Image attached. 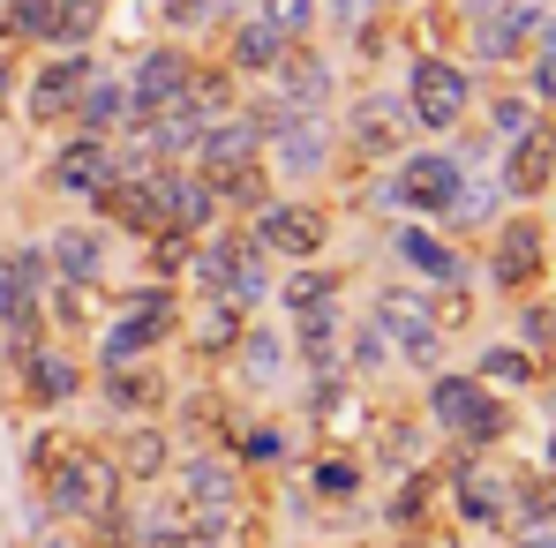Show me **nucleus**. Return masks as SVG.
<instances>
[{"label":"nucleus","mask_w":556,"mask_h":548,"mask_svg":"<svg viewBox=\"0 0 556 548\" xmlns=\"http://www.w3.org/2000/svg\"><path fill=\"white\" fill-rule=\"evenodd\" d=\"M23 466L38 473L46 511H53V519H76V526L105 519V511L128 496L113 451H105V444H76V436H61V429H38V436L23 444Z\"/></svg>","instance_id":"f257e3e1"},{"label":"nucleus","mask_w":556,"mask_h":548,"mask_svg":"<svg viewBox=\"0 0 556 548\" xmlns=\"http://www.w3.org/2000/svg\"><path fill=\"white\" fill-rule=\"evenodd\" d=\"M421 421L452 444V451H496L504 436H511V406L473 375V368H437V375H421Z\"/></svg>","instance_id":"f03ea898"},{"label":"nucleus","mask_w":556,"mask_h":548,"mask_svg":"<svg viewBox=\"0 0 556 548\" xmlns=\"http://www.w3.org/2000/svg\"><path fill=\"white\" fill-rule=\"evenodd\" d=\"M459 195H466V158L459 151H421V143H414V151L391 158V174L376 181L369 203L376 211H399V218H437V226H444Z\"/></svg>","instance_id":"7ed1b4c3"},{"label":"nucleus","mask_w":556,"mask_h":548,"mask_svg":"<svg viewBox=\"0 0 556 548\" xmlns=\"http://www.w3.org/2000/svg\"><path fill=\"white\" fill-rule=\"evenodd\" d=\"M188 278L195 293H226L241 308H264L271 301V256L241 233V226H211L195 248H188Z\"/></svg>","instance_id":"20e7f679"},{"label":"nucleus","mask_w":556,"mask_h":548,"mask_svg":"<svg viewBox=\"0 0 556 548\" xmlns=\"http://www.w3.org/2000/svg\"><path fill=\"white\" fill-rule=\"evenodd\" d=\"M369 323L391 339V354L414 368V375H437V368L452 361V331L437 323V301L414 293V285H383L369 301Z\"/></svg>","instance_id":"39448f33"},{"label":"nucleus","mask_w":556,"mask_h":548,"mask_svg":"<svg viewBox=\"0 0 556 548\" xmlns=\"http://www.w3.org/2000/svg\"><path fill=\"white\" fill-rule=\"evenodd\" d=\"M549 271V226L519 203V211H504L496 226H489V248H481V278L504 293V301H527L534 285Z\"/></svg>","instance_id":"423d86ee"},{"label":"nucleus","mask_w":556,"mask_h":548,"mask_svg":"<svg viewBox=\"0 0 556 548\" xmlns=\"http://www.w3.org/2000/svg\"><path fill=\"white\" fill-rule=\"evenodd\" d=\"M473 68L452 61V53H421L414 68H406V113H414V128H429V136H459L466 120H473Z\"/></svg>","instance_id":"0eeeda50"},{"label":"nucleus","mask_w":556,"mask_h":548,"mask_svg":"<svg viewBox=\"0 0 556 548\" xmlns=\"http://www.w3.org/2000/svg\"><path fill=\"white\" fill-rule=\"evenodd\" d=\"M339 151L362 158V166H391L399 151H414V113H406V91H362L346 98L339 113Z\"/></svg>","instance_id":"6e6552de"},{"label":"nucleus","mask_w":556,"mask_h":548,"mask_svg":"<svg viewBox=\"0 0 556 548\" xmlns=\"http://www.w3.org/2000/svg\"><path fill=\"white\" fill-rule=\"evenodd\" d=\"M46 285H53V264H46L38 241L0 248V339L8 346L46 339Z\"/></svg>","instance_id":"1a4fd4ad"},{"label":"nucleus","mask_w":556,"mask_h":548,"mask_svg":"<svg viewBox=\"0 0 556 548\" xmlns=\"http://www.w3.org/2000/svg\"><path fill=\"white\" fill-rule=\"evenodd\" d=\"M181 331V301H174V285H143V293H128L121 308H113V323H105V339H98V354H105V368L113 361H151L166 339Z\"/></svg>","instance_id":"9d476101"},{"label":"nucleus","mask_w":556,"mask_h":548,"mask_svg":"<svg viewBox=\"0 0 556 548\" xmlns=\"http://www.w3.org/2000/svg\"><path fill=\"white\" fill-rule=\"evenodd\" d=\"M241 233H249L264 256H278V264H308V256H324V248H331V211H324V203H308V195H271Z\"/></svg>","instance_id":"9b49d317"},{"label":"nucleus","mask_w":556,"mask_h":548,"mask_svg":"<svg viewBox=\"0 0 556 548\" xmlns=\"http://www.w3.org/2000/svg\"><path fill=\"white\" fill-rule=\"evenodd\" d=\"M256 91H271L278 105H293V113L331 120V105H339V68H331V53H324L316 38H293V46L278 53V68L256 84Z\"/></svg>","instance_id":"f8f14e48"},{"label":"nucleus","mask_w":556,"mask_h":548,"mask_svg":"<svg viewBox=\"0 0 556 548\" xmlns=\"http://www.w3.org/2000/svg\"><path fill=\"white\" fill-rule=\"evenodd\" d=\"M174 504H181L188 519H211V526H226L233 511H241V458H211V451H188L174 458Z\"/></svg>","instance_id":"ddd939ff"},{"label":"nucleus","mask_w":556,"mask_h":548,"mask_svg":"<svg viewBox=\"0 0 556 548\" xmlns=\"http://www.w3.org/2000/svg\"><path fill=\"white\" fill-rule=\"evenodd\" d=\"M391 256L421 278V285H466V278H473L459 233L437 226V218H399V226H391Z\"/></svg>","instance_id":"4468645a"},{"label":"nucleus","mask_w":556,"mask_h":548,"mask_svg":"<svg viewBox=\"0 0 556 548\" xmlns=\"http://www.w3.org/2000/svg\"><path fill=\"white\" fill-rule=\"evenodd\" d=\"M188 76H195V53H188V46H174V38L136 46V61L121 68V84H128V120H143V113L174 105V98L188 91Z\"/></svg>","instance_id":"2eb2a0df"},{"label":"nucleus","mask_w":556,"mask_h":548,"mask_svg":"<svg viewBox=\"0 0 556 548\" xmlns=\"http://www.w3.org/2000/svg\"><path fill=\"white\" fill-rule=\"evenodd\" d=\"M91 76H98V53H53V61H38L30 91H23V120L30 128H68V113H76V98H84Z\"/></svg>","instance_id":"dca6fc26"},{"label":"nucleus","mask_w":556,"mask_h":548,"mask_svg":"<svg viewBox=\"0 0 556 548\" xmlns=\"http://www.w3.org/2000/svg\"><path fill=\"white\" fill-rule=\"evenodd\" d=\"M444 488H452V519L459 526H504L511 519V473L504 466H481V451H459L444 466Z\"/></svg>","instance_id":"f3484780"},{"label":"nucleus","mask_w":556,"mask_h":548,"mask_svg":"<svg viewBox=\"0 0 556 548\" xmlns=\"http://www.w3.org/2000/svg\"><path fill=\"white\" fill-rule=\"evenodd\" d=\"M84 375H91V368L76 361V354H61V346H46V339L15 346V391H23L30 413H53V406L84 398Z\"/></svg>","instance_id":"a211bd4d"},{"label":"nucleus","mask_w":556,"mask_h":548,"mask_svg":"<svg viewBox=\"0 0 556 548\" xmlns=\"http://www.w3.org/2000/svg\"><path fill=\"white\" fill-rule=\"evenodd\" d=\"M496 188L511 195V203H542L556 188V143H549V113L527 128V136H511L504 151H496Z\"/></svg>","instance_id":"6ab92c4d"},{"label":"nucleus","mask_w":556,"mask_h":548,"mask_svg":"<svg viewBox=\"0 0 556 548\" xmlns=\"http://www.w3.org/2000/svg\"><path fill=\"white\" fill-rule=\"evenodd\" d=\"M256 158H264V136H256V120L233 105V113L203 120L195 151H188V174H203V181H226V174H241V166H256Z\"/></svg>","instance_id":"aec40b11"},{"label":"nucleus","mask_w":556,"mask_h":548,"mask_svg":"<svg viewBox=\"0 0 556 548\" xmlns=\"http://www.w3.org/2000/svg\"><path fill=\"white\" fill-rule=\"evenodd\" d=\"M121 174V158H113V136H68L61 151H53V166H46V181L53 195H98V188Z\"/></svg>","instance_id":"412c9836"},{"label":"nucleus","mask_w":556,"mask_h":548,"mask_svg":"<svg viewBox=\"0 0 556 548\" xmlns=\"http://www.w3.org/2000/svg\"><path fill=\"white\" fill-rule=\"evenodd\" d=\"M473 23V61H511L534 46V23H542V0H496L489 15H466Z\"/></svg>","instance_id":"4be33fe9"},{"label":"nucleus","mask_w":556,"mask_h":548,"mask_svg":"<svg viewBox=\"0 0 556 548\" xmlns=\"http://www.w3.org/2000/svg\"><path fill=\"white\" fill-rule=\"evenodd\" d=\"M98 398H105L113 413H128V421H159V406H166V368L159 361H113L98 375Z\"/></svg>","instance_id":"5701e85b"},{"label":"nucleus","mask_w":556,"mask_h":548,"mask_svg":"<svg viewBox=\"0 0 556 548\" xmlns=\"http://www.w3.org/2000/svg\"><path fill=\"white\" fill-rule=\"evenodd\" d=\"M38 248H46L53 278H68V285H105V233H98V226L68 218V226H53Z\"/></svg>","instance_id":"b1692460"},{"label":"nucleus","mask_w":556,"mask_h":548,"mask_svg":"<svg viewBox=\"0 0 556 548\" xmlns=\"http://www.w3.org/2000/svg\"><path fill=\"white\" fill-rule=\"evenodd\" d=\"M286 354L301 361V375H346V368H339V354H346V316H339V308H308V316H293Z\"/></svg>","instance_id":"393cba45"},{"label":"nucleus","mask_w":556,"mask_h":548,"mask_svg":"<svg viewBox=\"0 0 556 548\" xmlns=\"http://www.w3.org/2000/svg\"><path fill=\"white\" fill-rule=\"evenodd\" d=\"M113 466H121V481L128 488H143V481H166L174 473V436H166V421H128V436L121 444H105Z\"/></svg>","instance_id":"a878e982"},{"label":"nucleus","mask_w":556,"mask_h":548,"mask_svg":"<svg viewBox=\"0 0 556 548\" xmlns=\"http://www.w3.org/2000/svg\"><path fill=\"white\" fill-rule=\"evenodd\" d=\"M286 46H293V38H278L264 15H233V23H226V68H233L241 84H264Z\"/></svg>","instance_id":"bb28decb"},{"label":"nucleus","mask_w":556,"mask_h":548,"mask_svg":"<svg viewBox=\"0 0 556 548\" xmlns=\"http://www.w3.org/2000/svg\"><path fill=\"white\" fill-rule=\"evenodd\" d=\"M226 361H233V375H241V383H249V391H271L278 375H286V368H293V354H286V339H278L271 323H256V316H249V323H241V339H233V354H226Z\"/></svg>","instance_id":"cd10ccee"},{"label":"nucleus","mask_w":556,"mask_h":548,"mask_svg":"<svg viewBox=\"0 0 556 548\" xmlns=\"http://www.w3.org/2000/svg\"><path fill=\"white\" fill-rule=\"evenodd\" d=\"M241 323H249V308H241V301H226V293H203V308L181 316L188 346H195L203 361H226V354H233V339H241Z\"/></svg>","instance_id":"c85d7f7f"},{"label":"nucleus","mask_w":556,"mask_h":548,"mask_svg":"<svg viewBox=\"0 0 556 548\" xmlns=\"http://www.w3.org/2000/svg\"><path fill=\"white\" fill-rule=\"evenodd\" d=\"M68 128L76 136H121L128 128V84L113 68H98L91 84H84V98H76V113H68Z\"/></svg>","instance_id":"c756f323"},{"label":"nucleus","mask_w":556,"mask_h":548,"mask_svg":"<svg viewBox=\"0 0 556 548\" xmlns=\"http://www.w3.org/2000/svg\"><path fill=\"white\" fill-rule=\"evenodd\" d=\"M211 226H226V203H218V181H203V174H188V166H174V233H188V241H203Z\"/></svg>","instance_id":"7c9ffc66"},{"label":"nucleus","mask_w":556,"mask_h":548,"mask_svg":"<svg viewBox=\"0 0 556 548\" xmlns=\"http://www.w3.org/2000/svg\"><path fill=\"white\" fill-rule=\"evenodd\" d=\"M473 375H481V383H489L496 398H504V391H511V398H527V391L542 383V361H534L527 346L496 339V346H481V354H473Z\"/></svg>","instance_id":"2f4dec72"},{"label":"nucleus","mask_w":556,"mask_h":548,"mask_svg":"<svg viewBox=\"0 0 556 548\" xmlns=\"http://www.w3.org/2000/svg\"><path fill=\"white\" fill-rule=\"evenodd\" d=\"M339 293H346V278L331 271V264H293V271L278 278V308L286 316H308V308H339Z\"/></svg>","instance_id":"473e14b6"},{"label":"nucleus","mask_w":556,"mask_h":548,"mask_svg":"<svg viewBox=\"0 0 556 548\" xmlns=\"http://www.w3.org/2000/svg\"><path fill=\"white\" fill-rule=\"evenodd\" d=\"M218 541H226V526L188 519L181 504H166V511H151V519L136 526V548H218Z\"/></svg>","instance_id":"72a5a7b5"},{"label":"nucleus","mask_w":556,"mask_h":548,"mask_svg":"<svg viewBox=\"0 0 556 548\" xmlns=\"http://www.w3.org/2000/svg\"><path fill=\"white\" fill-rule=\"evenodd\" d=\"M437 488H444V466L429 458V466H414V473H399V496L383 504L391 511V534H414V526H429V511H437Z\"/></svg>","instance_id":"f704fd0d"},{"label":"nucleus","mask_w":556,"mask_h":548,"mask_svg":"<svg viewBox=\"0 0 556 548\" xmlns=\"http://www.w3.org/2000/svg\"><path fill=\"white\" fill-rule=\"evenodd\" d=\"M473 105H481V120H489V143H496V151L542 120V105L527 98V84H519V91H489V98H473Z\"/></svg>","instance_id":"c9c22d12"},{"label":"nucleus","mask_w":556,"mask_h":548,"mask_svg":"<svg viewBox=\"0 0 556 548\" xmlns=\"http://www.w3.org/2000/svg\"><path fill=\"white\" fill-rule=\"evenodd\" d=\"M362 481H369V466H362L354 451H316L308 458V488H316L324 504H354Z\"/></svg>","instance_id":"e433bc0d"},{"label":"nucleus","mask_w":556,"mask_h":548,"mask_svg":"<svg viewBox=\"0 0 556 548\" xmlns=\"http://www.w3.org/2000/svg\"><path fill=\"white\" fill-rule=\"evenodd\" d=\"M188 105H195L203 120L233 113V105H241V76H233L226 61H195V76H188Z\"/></svg>","instance_id":"4c0bfd02"},{"label":"nucleus","mask_w":556,"mask_h":548,"mask_svg":"<svg viewBox=\"0 0 556 548\" xmlns=\"http://www.w3.org/2000/svg\"><path fill=\"white\" fill-rule=\"evenodd\" d=\"M421 436H437L429 421H383L376 429V458L391 466V473H414V466H429V444Z\"/></svg>","instance_id":"58836bf2"},{"label":"nucleus","mask_w":556,"mask_h":548,"mask_svg":"<svg viewBox=\"0 0 556 548\" xmlns=\"http://www.w3.org/2000/svg\"><path fill=\"white\" fill-rule=\"evenodd\" d=\"M278 195V174L271 166H264V158H256V166H241V174H226V181H218V203H226V211H233V218H256V211H264V203H271Z\"/></svg>","instance_id":"ea45409f"},{"label":"nucleus","mask_w":556,"mask_h":548,"mask_svg":"<svg viewBox=\"0 0 556 548\" xmlns=\"http://www.w3.org/2000/svg\"><path fill=\"white\" fill-rule=\"evenodd\" d=\"M391 361H399V354H391V339L376 331L369 316H362V323H346V354H339L346 375H391Z\"/></svg>","instance_id":"a19ab883"},{"label":"nucleus","mask_w":556,"mask_h":548,"mask_svg":"<svg viewBox=\"0 0 556 548\" xmlns=\"http://www.w3.org/2000/svg\"><path fill=\"white\" fill-rule=\"evenodd\" d=\"M46 316H53L61 331H91L98 285H68V278H53V285H46Z\"/></svg>","instance_id":"79ce46f5"},{"label":"nucleus","mask_w":556,"mask_h":548,"mask_svg":"<svg viewBox=\"0 0 556 548\" xmlns=\"http://www.w3.org/2000/svg\"><path fill=\"white\" fill-rule=\"evenodd\" d=\"M249 15H264L278 38H316V0H249Z\"/></svg>","instance_id":"37998d69"},{"label":"nucleus","mask_w":556,"mask_h":548,"mask_svg":"<svg viewBox=\"0 0 556 548\" xmlns=\"http://www.w3.org/2000/svg\"><path fill=\"white\" fill-rule=\"evenodd\" d=\"M286 421H249L241 429V444H233V458H249V466H286Z\"/></svg>","instance_id":"c03bdc74"},{"label":"nucleus","mask_w":556,"mask_h":548,"mask_svg":"<svg viewBox=\"0 0 556 548\" xmlns=\"http://www.w3.org/2000/svg\"><path fill=\"white\" fill-rule=\"evenodd\" d=\"M8 38L15 46H53V0H8Z\"/></svg>","instance_id":"a18cd8bd"},{"label":"nucleus","mask_w":556,"mask_h":548,"mask_svg":"<svg viewBox=\"0 0 556 548\" xmlns=\"http://www.w3.org/2000/svg\"><path fill=\"white\" fill-rule=\"evenodd\" d=\"M519 346L542 361V354H556V301H527L519 308Z\"/></svg>","instance_id":"49530a36"},{"label":"nucleus","mask_w":556,"mask_h":548,"mask_svg":"<svg viewBox=\"0 0 556 548\" xmlns=\"http://www.w3.org/2000/svg\"><path fill=\"white\" fill-rule=\"evenodd\" d=\"M527 98H534L542 113H556V46H534V53H527Z\"/></svg>","instance_id":"de8ad7c7"},{"label":"nucleus","mask_w":556,"mask_h":548,"mask_svg":"<svg viewBox=\"0 0 556 548\" xmlns=\"http://www.w3.org/2000/svg\"><path fill=\"white\" fill-rule=\"evenodd\" d=\"M369 15H376V0H316V23H331L339 38H354Z\"/></svg>","instance_id":"09e8293b"},{"label":"nucleus","mask_w":556,"mask_h":548,"mask_svg":"<svg viewBox=\"0 0 556 548\" xmlns=\"http://www.w3.org/2000/svg\"><path fill=\"white\" fill-rule=\"evenodd\" d=\"M218 15V0H159V23L166 30H203Z\"/></svg>","instance_id":"8fccbe9b"},{"label":"nucleus","mask_w":556,"mask_h":548,"mask_svg":"<svg viewBox=\"0 0 556 548\" xmlns=\"http://www.w3.org/2000/svg\"><path fill=\"white\" fill-rule=\"evenodd\" d=\"M511 548H556V519H534V526H511Z\"/></svg>","instance_id":"3c124183"},{"label":"nucleus","mask_w":556,"mask_h":548,"mask_svg":"<svg viewBox=\"0 0 556 548\" xmlns=\"http://www.w3.org/2000/svg\"><path fill=\"white\" fill-rule=\"evenodd\" d=\"M534 46H556V8H542V23H534ZM527 46V53H534Z\"/></svg>","instance_id":"603ef678"},{"label":"nucleus","mask_w":556,"mask_h":548,"mask_svg":"<svg viewBox=\"0 0 556 548\" xmlns=\"http://www.w3.org/2000/svg\"><path fill=\"white\" fill-rule=\"evenodd\" d=\"M549 473H556V429H549Z\"/></svg>","instance_id":"864d4df0"},{"label":"nucleus","mask_w":556,"mask_h":548,"mask_svg":"<svg viewBox=\"0 0 556 548\" xmlns=\"http://www.w3.org/2000/svg\"><path fill=\"white\" fill-rule=\"evenodd\" d=\"M383 548H414V541H406V534H399V541H383Z\"/></svg>","instance_id":"5fc2aeb1"},{"label":"nucleus","mask_w":556,"mask_h":548,"mask_svg":"<svg viewBox=\"0 0 556 548\" xmlns=\"http://www.w3.org/2000/svg\"><path fill=\"white\" fill-rule=\"evenodd\" d=\"M549 143H556V113H549Z\"/></svg>","instance_id":"6e6d98bb"},{"label":"nucleus","mask_w":556,"mask_h":548,"mask_svg":"<svg viewBox=\"0 0 556 548\" xmlns=\"http://www.w3.org/2000/svg\"><path fill=\"white\" fill-rule=\"evenodd\" d=\"M376 8H399V0H376Z\"/></svg>","instance_id":"4d7b16f0"},{"label":"nucleus","mask_w":556,"mask_h":548,"mask_svg":"<svg viewBox=\"0 0 556 548\" xmlns=\"http://www.w3.org/2000/svg\"><path fill=\"white\" fill-rule=\"evenodd\" d=\"M46 548H68V541H46Z\"/></svg>","instance_id":"13d9d810"},{"label":"nucleus","mask_w":556,"mask_h":548,"mask_svg":"<svg viewBox=\"0 0 556 548\" xmlns=\"http://www.w3.org/2000/svg\"><path fill=\"white\" fill-rule=\"evenodd\" d=\"M241 8H249V0H241Z\"/></svg>","instance_id":"bf43d9fd"}]
</instances>
